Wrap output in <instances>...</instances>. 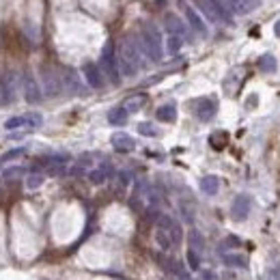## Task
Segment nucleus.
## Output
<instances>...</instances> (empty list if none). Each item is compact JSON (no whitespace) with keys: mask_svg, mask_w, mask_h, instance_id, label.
<instances>
[{"mask_svg":"<svg viewBox=\"0 0 280 280\" xmlns=\"http://www.w3.org/2000/svg\"><path fill=\"white\" fill-rule=\"evenodd\" d=\"M183 43H185L183 37H179V35H170V33H168V37H166V41H164V50L168 52L170 56H175V54H179V52H181Z\"/></svg>","mask_w":280,"mask_h":280,"instance_id":"6ab92c4d","label":"nucleus"},{"mask_svg":"<svg viewBox=\"0 0 280 280\" xmlns=\"http://www.w3.org/2000/svg\"><path fill=\"white\" fill-rule=\"evenodd\" d=\"M117 65H119V73L125 78H134L142 67V52L138 41L134 39H125L121 41L119 52H117Z\"/></svg>","mask_w":280,"mask_h":280,"instance_id":"f257e3e1","label":"nucleus"},{"mask_svg":"<svg viewBox=\"0 0 280 280\" xmlns=\"http://www.w3.org/2000/svg\"><path fill=\"white\" fill-rule=\"evenodd\" d=\"M155 244L168 252L170 248L181 244V226L170 216H160L155 222Z\"/></svg>","mask_w":280,"mask_h":280,"instance_id":"f03ea898","label":"nucleus"},{"mask_svg":"<svg viewBox=\"0 0 280 280\" xmlns=\"http://www.w3.org/2000/svg\"><path fill=\"white\" fill-rule=\"evenodd\" d=\"M43 117L37 115V112H28V115H20L13 119L5 121V130H35V127H41Z\"/></svg>","mask_w":280,"mask_h":280,"instance_id":"423d86ee","label":"nucleus"},{"mask_svg":"<svg viewBox=\"0 0 280 280\" xmlns=\"http://www.w3.org/2000/svg\"><path fill=\"white\" fill-rule=\"evenodd\" d=\"M199 9L209 18V22H224V24H231V13L224 7L222 0H196Z\"/></svg>","mask_w":280,"mask_h":280,"instance_id":"39448f33","label":"nucleus"},{"mask_svg":"<svg viewBox=\"0 0 280 280\" xmlns=\"http://www.w3.org/2000/svg\"><path fill=\"white\" fill-rule=\"evenodd\" d=\"M201 190H203V194H207V196L218 194V190H220V179H218L216 175L203 177L201 179Z\"/></svg>","mask_w":280,"mask_h":280,"instance_id":"412c9836","label":"nucleus"},{"mask_svg":"<svg viewBox=\"0 0 280 280\" xmlns=\"http://www.w3.org/2000/svg\"><path fill=\"white\" fill-rule=\"evenodd\" d=\"M108 121H110V125H117V127L125 125L127 123V110L123 106H121V108H112L110 115H108Z\"/></svg>","mask_w":280,"mask_h":280,"instance_id":"b1692460","label":"nucleus"},{"mask_svg":"<svg viewBox=\"0 0 280 280\" xmlns=\"http://www.w3.org/2000/svg\"><path fill=\"white\" fill-rule=\"evenodd\" d=\"M20 175H24V168H22V166H13V168H7L3 172L5 179H13V177H20Z\"/></svg>","mask_w":280,"mask_h":280,"instance_id":"c85d7f7f","label":"nucleus"},{"mask_svg":"<svg viewBox=\"0 0 280 280\" xmlns=\"http://www.w3.org/2000/svg\"><path fill=\"white\" fill-rule=\"evenodd\" d=\"M222 263L229 267H246L248 261H246V256L239 254V252H226V254H222Z\"/></svg>","mask_w":280,"mask_h":280,"instance_id":"5701e85b","label":"nucleus"},{"mask_svg":"<svg viewBox=\"0 0 280 280\" xmlns=\"http://www.w3.org/2000/svg\"><path fill=\"white\" fill-rule=\"evenodd\" d=\"M259 69L263 73H271V71H276L278 69V63H276V56L274 54H263L259 58Z\"/></svg>","mask_w":280,"mask_h":280,"instance_id":"393cba45","label":"nucleus"},{"mask_svg":"<svg viewBox=\"0 0 280 280\" xmlns=\"http://www.w3.org/2000/svg\"><path fill=\"white\" fill-rule=\"evenodd\" d=\"M22 90H24V100L28 104H39L41 102V86L39 82L35 80L33 73H24V78H22Z\"/></svg>","mask_w":280,"mask_h":280,"instance_id":"1a4fd4ad","label":"nucleus"},{"mask_svg":"<svg viewBox=\"0 0 280 280\" xmlns=\"http://www.w3.org/2000/svg\"><path fill=\"white\" fill-rule=\"evenodd\" d=\"M45 181V175H41V172H33V175L26 177V188L28 190H39V188L43 185Z\"/></svg>","mask_w":280,"mask_h":280,"instance_id":"a878e982","label":"nucleus"},{"mask_svg":"<svg viewBox=\"0 0 280 280\" xmlns=\"http://www.w3.org/2000/svg\"><path fill=\"white\" fill-rule=\"evenodd\" d=\"M138 132H140L142 136H151V138L160 136V130H157L153 123H140V125H138Z\"/></svg>","mask_w":280,"mask_h":280,"instance_id":"bb28decb","label":"nucleus"},{"mask_svg":"<svg viewBox=\"0 0 280 280\" xmlns=\"http://www.w3.org/2000/svg\"><path fill=\"white\" fill-rule=\"evenodd\" d=\"M145 104H147V95L136 93V95H132V97H127L125 104H123V108L127 110V115H130V112H138V110H142V108H145Z\"/></svg>","mask_w":280,"mask_h":280,"instance_id":"aec40b11","label":"nucleus"},{"mask_svg":"<svg viewBox=\"0 0 280 280\" xmlns=\"http://www.w3.org/2000/svg\"><path fill=\"white\" fill-rule=\"evenodd\" d=\"M60 90H63V82H60L58 73L50 67H43L41 69V93L45 97H56Z\"/></svg>","mask_w":280,"mask_h":280,"instance_id":"0eeeda50","label":"nucleus"},{"mask_svg":"<svg viewBox=\"0 0 280 280\" xmlns=\"http://www.w3.org/2000/svg\"><path fill=\"white\" fill-rule=\"evenodd\" d=\"M274 33H276V35H278V37H280V20H278V22H276V26H274Z\"/></svg>","mask_w":280,"mask_h":280,"instance_id":"2f4dec72","label":"nucleus"},{"mask_svg":"<svg viewBox=\"0 0 280 280\" xmlns=\"http://www.w3.org/2000/svg\"><path fill=\"white\" fill-rule=\"evenodd\" d=\"M13 95H15V73L7 71V73L0 75V108L7 104H11Z\"/></svg>","mask_w":280,"mask_h":280,"instance_id":"9d476101","label":"nucleus"},{"mask_svg":"<svg viewBox=\"0 0 280 280\" xmlns=\"http://www.w3.org/2000/svg\"><path fill=\"white\" fill-rule=\"evenodd\" d=\"M183 11H185V20H188V24H190V28L196 30V33H199L201 37H207V35H209V28H207V24H205V20H203L190 5H183Z\"/></svg>","mask_w":280,"mask_h":280,"instance_id":"ddd939ff","label":"nucleus"},{"mask_svg":"<svg viewBox=\"0 0 280 280\" xmlns=\"http://www.w3.org/2000/svg\"><path fill=\"white\" fill-rule=\"evenodd\" d=\"M250 209H252V199L248 194H239V196H235V201L231 205V216L235 220H246Z\"/></svg>","mask_w":280,"mask_h":280,"instance_id":"9b49d317","label":"nucleus"},{"mask_svg":"<svg viewBox=\"0 0 280 280\" xmlns=\"http://www.w3.org/2000/svg\"><path fill=\"white\" fill-rule=\"evenodd\" d=\"M224 7L237 15H248L259 7V0H224Z\"/></svg>","mask_w":280,"mask_h":280,"instance_id":"4468645a","label":"nucleus"},{"mask_svg":"<svg viewBox=\"0 0 280 280\" xmlns=\"http://www.w3.org/2000/svg\"><path fill=\"white\" fill-rule=\"evenodd\" d=\"M100 69L102 73L108 78L112 84H119L121 82V73H119V65H117V52H115V45L112 41H108L102 50V56H100Z\"/></svg>","mask_w":280,"mask_h":280,"instance_id":"20e7f679","label":"nucleus"},{"mask_svg":"<svg viewBox=\"0 0 280 280\" xmlns=\"http://www.w3.org/2000/svg\"><path fill=\"white\" fill-rule=\"evenodd\" d=\"M110 168H108V164H104V166H97V168L93 170H88V181L93 185H104L106 181L110 179Z\"/></svg>","mask_w":280,"mask_h":280,"instance_id":"dca6fc26","label":"nucleus"},{"mask_svg":"<svg viewBox=\"0 0 280 280\" xmlns=\"http://www.w3.org/2000/svg\"><path fill=\"white\" fill-rule=\"evenodd\" d=\"M188 241H190V250L196 252V254H203V250H205V239H203V235L196 229H192L190 233H188Z\"/></svg>","mask_w":280,"mask_h":280,"instance_id":"4be33fe9","label":"nucleus"},{"mask_svg":"<svg viewBox=\"0 0 280 280\" xmlns=\"http://www.w3.org/2000/svg\"><path fill=\"white\" fill-rule=\"evenodd\" d=\"M82 75H84L86 84L90 88H102L104 86V73L100 69V65L95 63H84L82 65Z\"/></svg>","mask_w":280,"mask_h":280,"instance_id":"f8f14e48","label":"nucleus"},{"mask_svg":"<svg viewBox=\"0 0 280 280\" xmlns=\"http://www.w3.org/2000/svg\"><path fill=\"white\" fill-rule=\"evenodd\" d=\"M110 142H112V147H115V149L119 151V153H130V151L136 149L134 138H132V136H127L125 132H117V134H112Z\"/></svg>","mask_w":280,"mask_h":280,"instance_id":"2eb2a0df","label":"nucleus"},{"mask_svg":"<svg viewBox=\"0 0 280 280\" xmlns=\"http://www.w3.org/2000/svg\"><path fill=\"white\" fill-rule=\"evenodd\" d=\"M130 179H132L130 172H119V181H121V185H130Z\"/></svg>","mask_w":280,"mask_h":280,"instance_id":"7c9ffc66","label":"nucleus"},{"mask_svg":"<svg viewBox=\"0 0 280 280\" xmlns=\"http://www.w3.org/2000/svg\"><path fill=\"white\" fill-rule=\"evenodd\" d=\"M164 20H166V28H168L170 35H179V37H183V39H185V24L177 18V15L168 13Z\"/></svg>","mask_w":280,"mask_h":280,"instance_id":"f3484780","label":"nucleus"},{"mask_svg":"<svg viewBox=\"0 0 280 280\" xmlns=\"http://www.w3.org/2000/svg\"><path fill=\"white\" fill-rule=\"evenodd\" d=\"M155 117L157 121H162V123H175V119H177V108H175V104H164L157 108L155 112Z\"/></svg>","mask_w":280,"mask_h":280,"instance_id":"a211bd4d","label":"nucleus"},{"mask_svg":"<svg viewBox=\"0 0 280 280\" xmlns=\"http://www.w3.org/2000/svg\"><path fill=\"white\" fill-rule=\"evenodd\" d=\"M188 263H190V269H199V254L192 252V250H188Z\"/></svg>","mask_w":280,"mask_h":280,"instance_id":"c756f323","label":"nucleus"},{"mask_svg":"<svg viewBox=\"0 0 280 280\" xmlns=\"http://www.w3.org/2000/svg\"><path fill=\"white\" fill-rule=\"evenodd\" d=\"M22 155H26V149H11V151H7L5 155H0V162H11V160H18V157Z\"/></svg>","mask_w":280,"mask_h":280,"instance_id":"cd10ccee","label":"nucleus"},{"mask_svg":"<svg viewBox=\"0 0 280 280\" xmlns=\"http://www.w3.org/2000/svg\"><path fill=\"white\" fill-rule=\"evenodd\" d=\"M138 45H140L142 56H147L149 60H153V63H160V60H162V56H164V43H162L160 30H157L155 26L149 24V26L142 28Z\"/></svg>","mask_w":280,"mask_h":280,"instance_id":"7ed1b4c3","label":"nucleus"},{"mask_svg":"<svg viewBox=\"0 0 280 280\" xmlns=\"http://www.w3.org/2000/svg\"><path fill=\"white\" fill-rule=\"evenodd\" d=\"M194 112H196V117H199V121L207 123V121H211V119L216 117L218 102L211 100V97H201V100L194 102Z\"/></svg>","mask_w":280,"mask_h":280,"instance_id":"6e6552de","label":"nucleus"}]
</instances>
